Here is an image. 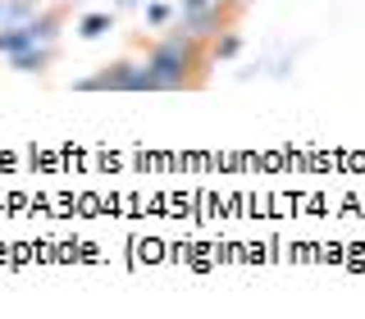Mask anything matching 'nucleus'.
I'll return each mask as SVG.
<instances>
[{"label": "nucleus", "mask_w": 365, "mask_h": 319, "mask_svg": "<svg viewBox=\"0 0 365 319\" xmlns=\"http://www.w3.org/2000/svg\"><path fill=\"white\" fill-rule=\"evenodd\" d=\"M220 55H237V37H224L220 41Z\"/></svg>", "instance_id": "3"}, {"label": "nucleus", "mask_w": 365, "mask_h": 319, "mask_svg": "<svg viewBox=\"0 0 365 319\" xmlns=\"http://www.w3.org/2000/svg\"><path fill=\"white\" fill-rule=\"evenodd\" d=\"M106 28H110V19H106V14H91V19H83V32H87V37H101Z\"/></svg>", "instance_id": "2"}, {"label": "nucleus", "mask_w": 365, "mask_h": 319, "mask_svg": "<svg viewBox=\"0 0 365 319\" xmlns=\"http://www.w3.org/2000/svg\"><path fill=\"white\" fill-rule=\"evenodd\" d=\"M142 68H146V87H182L187 83V68H197V41L192 37L160 41Z\"/></svg>", "instance_id": "1"}]
</instances>
